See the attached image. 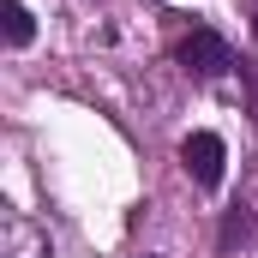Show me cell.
I'll list each match as a JSON object with an SVG mask.
<instances>
[{
    "label": "cell",
    "mask_w": 258,
    "mask_h": 258,
    "mask_svg": "<svg viewBox=\"0 0 258 258\" xmlns=\"http://www.w3.org/2000/svg\"><path fill=\"white\" fill-rule=\"evenodd\" d=\"M180 162L192 168L198 186H210V192H216V186H222V174H228V144H222L216 132H192V138L180 144Z\"/></svg>",
    "instance_id": "1"
},
{
    "label": "cell",
    "mask_w": 258,
    "mask_h": 258,
    "mask_svg": "<svg viewBox=\"0 0 258 258\" xmlns=\"http://www.w3.org/2000/svg\"><path fill=\"white\" fill-rule=\"evenodd\" d=\"M180 60L192 66V72H204V78H222V72L234 66V54H228V42H222L216 30H192V36L180 42Z\"/></svg>",
    "instance_id": "2"
},
{
    "label": "cell",
    "mask_w": 258,
    "mask_h": 258,
    "mask_svg": "<svg viewBox=\"0 0 258 258\" xmlns=\"http://www.w3.org/2000/svg\"><path fill=\"white\" fill-rule=\"evenodd\" d=\"M0 30H6V42H12V48H24V42L36 36L30 6H24V0H0Z\"/></svg>",
    "instance_id": "3"
},
{
    "label": "cell",
    "mask_w": 258,
    "mask_h": 258,
    "mask_svg": "<svg viewBox=\"0 0 258 258\" xmlns=\"http://www.w3.org/2000/svg\"><path fill=\"white\" fill-rule=\"evenodd\" d=\"M252 30H258V18H252Z\"/></svg>",
    "instance_id": "4"
}]
</instances>
